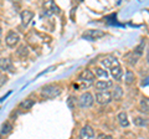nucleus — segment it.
Wrapping results in <instances>:
<instances>
[{
  "label": "nucleus",
  "instance_id": "1",
  "mask_svg": "<svg viewBox=\"0 0 149 139\" xmlns=\"http://www.w3.org/2000/svg\"><path fill=\"white\" fill-rule=\"evenodd\" d=\"M60 88L57 86H54V85H49V86H45L42 91H41V95L45 98H55L60 95Z\"/></svg>",
  "mask_w": 149,
  "mask_h": 139
},
{
  "label": "nucleus",
  "instance_id": "2",
  "mask_svg": "<svg viewBox=\"0 0 149 139\" xmlns=\"http://www.w3.org/2000/svg\"><path fill=\"white\" fill-rule=\"evenodd\" d=\"M93 102H95V99H93V96L90 93V92H85V93H82L80 96V98H78V104H80L81 108L91 107V106L93 104Z\"/></svg>",
  "mask_w": 149,
  "mask_h": 139
},
{
  "label": "nucleus",
  "instance_id": "3",
  "mask_svg": "<svg viewBox=\"0 0 149 139\" xmlns=\"http://www.w3.org/2000/svg\"><path fill=\"white\" fill-rule=\"evenodd\" d=\"M103 36H104V32L101 30H87L85 34L82 35V38L88 41H96L101 38H103Z\"/></svg>",
  "mask_w": 149,
  "mask_h": 139
},
{
  "label": "nucleus",
  "instance_id": "4",
  "mask_svg": "<svg viewBox=\"0 0 149 139\" xmlns=\"http://www.w3.org/2000/svg\"><path fill=\"white\" fill-rule=\"evenodd\" d=\"M96 101L100 104H108L112 101V92L109 91H102L96 93Z\"/></svg>",
  "mask_w": 149,
  "mask_h": 139
},
{
  "label": "nucleus",
  "instance_id": "5",
  "mask_svg": "<svg viewBox=\"0 0 149 139\" xmlns=\"http://www.w3.org/2000/svg\"><path fill=\"white\" fill-rule=\"evenodd\" d=\"M19 41H20V36H19V34L15 31H10L5 38V42L9 47H15L19 44Z\"/></svg>",
  "mask_w": 149,
  "mask_h": 139
},
{
  "label": "nucleus",
  "instance_id": "6",
  "mask_svg": "<svg viewBox=\"0 0 149 139\" xmlns=\"http://www.w3.org/2000/svg\"><path fill=\"white\" fill-rule=\"evenodd\" d=\"M95 137V131L91 126H85L80 132V139H92Z\"/></svg>",
  "mask_w": 149,
  "mask_h": 139
},
{
  "label": "nucleus",
  "instance_id": "7",
  "mask_svg": "<svg viewBox=\"0 0 149 139\" xmlns=\"http://www.w3.org/2000/svg\"><path fill=\"white\" fill-rule=\"evenodd\" d=\"M57 11H58V9H57V6H56V4L54 1H46L44 4V13L47 16L54 15V14L57 13Z\"/></svg>",
  "mask_w": 149,
  "mask_h": 139
},
{
  "label": "nucleus",
  "instance_id": "8",
  "mask_svg": "<svg viewBox=\"0 0 149 139\" xmlns=\"http://www.w3.org/2000/svg\"><path fill=\"white\" fill-rule=\"evenodd\" d=\"M101 63H102V66H103V68H112L116 63H118V61H117V58H116L114 56L108 55V56H106L103 60H102Z\"/></svg>",
  "mask_w": 149,
  "mask_h": 139
},
{
  "label": "nucleus",
  "instance_id": "9",
  "mask_svg": "<svg viewBox=\"0 0 149 139\" xmlns=\"http://www.w3.org/2000/svg\"><path fill=\"white\" fill-rule=\"evenodd\" d=\"M111 75L113 76V78L116 81H119L120 78H122V75H123V71H122V67H120L119 62L116 63L113 67L111 68Z\"/></svg>",
  "mask_w": 149,
  "mask_h": 139
},
{
  "label": "nucleus",
  "instance_id": "10",
  "mask_svg": "<svg viewBox=\"0 0 149 139\" xmlns=\"http://www.w3.org/2000/svg\"><path fill=\"white\" fill-rule=\"evenodd\" d=\"M113 86V83H112L111 81H108V80H106V81H97L96 83H95V88L97 90V91H100V92H102V91H107L109 88V87H112Z\"/></svg>",
  "mask_w": 149,
  "mask_h": 139
},
{
  "label": "nucleus",
  "instance_id": "11",
  "mask_svg": "<svg viewBox=\"0 0 149 139\" xmlns=\"http://www.w3.org/2000/svg\"><path fill=\"white\" fill-rule=\"evenodd\" d=\"M21 21H22V25L24 26H27L29 22L31 21V19L34 17V13L30 11V10H24L21 13Z\"/></svg>",
  "mask_w": 149,
  "mask_h": 139
},
{
  "label": "nucleus",
  "instance_id": "12",
  "mask_svg": "<svg viewBox=\"0 0 149 139\" xmlns=\"http://www.w3.org/2000/svg\"><path fill=\"white\" fill-rule=\"evenodd\" d=\"M0 70H1V71H11L13 63L10 61V58H8V57L0 58Z\"/></svg>",
  "mask_w": 149,
  "mask_h": 139
},
{
  "label": "nucleus",
  "instance_id": "13",
  "mask_svg": "<svg viewBox=\"0 0 149 139\" xmlns=\"http://www.w3.org/2000/svg\"><path fill=\"white\" fill-rule=\"evenodd\" d=\"M78 78H81V80H83V81H87V82L92 83V81L95 80V75H93V72L90 71V70H85V71L81 72V75H80V77H78Z\"/></svg>",
  "mask_w": 149,
  "mask_h": 139
},
{
  "label": "nucleus",
  "instance_id": "14",
  "mask_svg": "<svg viewBox=\"0 0 149 139\" xmlns=\"http://www.w3.org/2000/svg\"><path fill=\"white\" fill-rule=\"evenodd\" d=\"M139 107H141V112L143 113H149V98L143 97L139 102Z\"/></svg>",
  "mask_w": 149,
  "mask_h": 139
},
{
  "label": "nucleus",
  "instance_id": "15",
  "mask_svg": "<svg viewBox=\"0 0 149 139\" xmlns=\"http://www.w3.org/2000/svg\"><path fill=\"white\" fill-rule=\"evenodd\" d=\"M123 96V91H122V87L120 86H114L113 87V92H112V98H114L116 101H118L122 98Z\"/></svg>",
  "mask_w": 149,
  "mask_h": 139
},
{
  "label": "nucleus",
  "instance_id": "16",
  "mask_svg": "<svg viewBox=\"0 0 149 139\" xmlns=\"http://www.w3.org/2000/svg\"><path fill=\"white\" fill-rule=\"evenodd\" d=\"M118 120H119V124L122 127H128L129 126V120H128V115L125 112H120L118 114Z\"/></svg>",
  "mask_w": 149,
  "mask_h": 139
},
{
  "label": "nucleus",
  "instance_id": "17",
  "mask_svg": "<svg viewBox=\"0 0 149 139\" xmlns=\"http://www.w3.org/2000/svg\"><path fill=\"white\" fill-rule=\"evenodd\" d=\"M134 124L138 127H146L148 124V119L143 118V117H136L134 118Z\"/></svg>",
  "mask_w": 149,
  "mask_h": 139
},
{
  "label": "nucleus",
  "instance_id": "18",
  "mask_svg": "<svg viewBox=\"0 0 149 139\" xmlns=\"http://www.w3.org/2000/svg\"><path fill=\"white\" fill-rule=\"evenodd\" d=\"M134 81H136V76H134V73L132 71L125 72V83H127V85H130V83H133Z\"/></svg>",
  "mask_w": 149,
  "mask_h": 139
},
{
  "label": "nucleus",
  "instance_id": "19",
  "mask_svg": "<svg viewBox=\"0 0 149 139\" xmlns=\"http://www.w3.org/2000/svg\"><path fill=\"white\" fill-rule=\"evenodd\" d=\"M95 73H96V76H98L101 78H107V77H108V73H107V71L104 68H101V67L95 68Z\"/></svg>",
  "mask_w": 149,
  "mask_h": 139
},
{
  "label": "nucleus",
  "instance_id": "20",
  "mask_svg": "<svg viewBox=\"0 0 149 139\" xmlns=\"http://www.w3.org/2000/svg\"><path fill=\"white\" fill-rule=\"evenodd\" d=\"M11 131H13V126H11L10 122H6V123L3 124V127H1V134H9Z\"/></svg>",
  "mask_w": 149,
  "mask_h": 139
},
{
  "label": "nucleus",
  "instance_id": "21",
  "mask_svg": "<svg viewBox=\"0 0 149 139\" xmlns=\"http://www.w3.org/2000/svg\"><path fill=\"white\" fill-rule=\"evenodd\" d=\"M17 55L20 57H25V56H27V55H29V50H27V47L26 46H20V47H19V51H17Z\"/></svg>",
  "mask_w": 149,
  "mask_h": 139
},
{
  "label": "nucleus",
  "instance_id": "22",
  "mask_svg": "<svg viewBox=\"0 0 149 139\" xmlns=\"http://www.w3.org/2000/svg\"><path fill=\"white\" fill-rule=\"evenodd\" d=\"M32 106H34V101H31V99H24L20 103V107H22V108H25V109H29V108H31Z\"/></svg>",
  "mask_w": 149,
  "mask_h": 139
},
{
  "label": "nucleus",
  "instance_id": "23",
  "mask_svg": "<svg viewBox=\"0 0 149 139\" xmlns=\"http://www.w3.org/2000/svg\"><path fill=\"white\" fill-rule=\"evenodd\" d=\"M97 139H113V138H112V136H108V134H103V133H102V134H100V136L97 137Z\"/></svg>",
  "mask_w": 149,
  "mask_h": 139
},
{
  "label": "nucleus",
  "instance_id": "24",
  "mask_svg": "<svg viewBox=\"0 0 149 139\" xmlns=\"http://www.w3.org/2000/svg\"><path fill=\"white\" fill-rule=\"evenodd\" d=\"M6 82V76H4V75H0V86L4 85V83Z\"/></svg>",
  "mask_w": 149,
  "mask_h": 139
},
{
  "label": "nucleus",
  "instance_id": "25",
  "mask_svg": "<svg viewBox=\"0 0 149 139\" xmlns=\"http://www.w3.org/2000/svg\"><path fill=\"white\" fill-rule=\"evenodd\" d=\"M0 41H1V29H0Z\"/></svg>",
  "mask_w": 149,
  "mask_h": 139
}]
</instances>
